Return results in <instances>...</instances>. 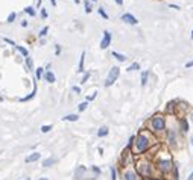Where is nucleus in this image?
<instances>
[{"label": "nucleus", "mask_w": 193, "mask_h": 180, "mask_svg": "<svg viewBox=\"0 0 193 180\" xmlns=\"http://www.w3.org/2000/svg\"><path fill=\"white\" fill-rule=\"evenodd\" d=\"M152 144H154V141H152L151 135L146 133L145 130H142L137 136H134V141L131 144V152H132V155H137L139 156V155L148 152Z\"/></svg>", "instance_id": "obj_1"}, {"label": "nucleus", "mask_w": 193, "mask_h": 180, "mask_svg": "<svg viewBox=\"0 0 193 180\" xmlns=\"http://www.w3.org/2000/svg\"><path fill=\"white\" fill-rule=\"evenodd\" d=\"M135 173L139 174V177H143V179H152V174H154V167L151 164L149 159H139L137 164H135Z\"/></svg>", "instance_id": "obj_2"}, {"label": "nucleus", "mask_w": 193, "mask_h": 180, "mask_svg": "<svg viewBox=\"0 0 193 180\" xmlns=\"http://www.w3.org/2000/svg\"><path fill=\"white\" fill-rule=\"evenodd\" d=\"M164 129H166V118H164V115L155 114V115L151 118V130H152V133L158 135V133H161Z\"/></svg>", "instance_id": "obj_3"}, {"label": "nucleus", "mask_w": 193, "mask_h": 180, "mask_svg": "<svg viewBox=\"0 0 193 180\" xmlns=\"http://www.w3.org/2000/svg\"><path fill=\"white\" fill-rule=\"evenodd\" d=\"M157 170L161 173V174H169L172 170H174V162L172 159H160L157 162Z\"/></svg>", "instance_id": "obj_4"}, {"label": "nucleus", "mask_w": 193, "mask_h": 180, "mask_svg": "<svg viewBox=\"0 0 193 180\" xmlns=\"http://www.w3.org/2000/svg\"><path fill=\"white\" fill-rule=\"evenodd\" d=\"M119 76H120V68H119V67H113V68L110 70L108 76H107L105 86H111V85H113V83L119 79Z\"/></svg>", "instance_id": "obj_5"}, {"label": "nucleus", "mask_w": 193, "mask_h": 180, "mask_svg": "<svg viewBox=\"0 0 193 180\" xmlns=\"http://www.w3.org/2000/svg\"><path fill=\"white\" fill-rule=\"evenodd\" d=\"M123 180H139V174L134 168H126L123 171Z\"/></svg>", "instance_id": "obj_6"}, {"label": "nucleus", "mask_w": 193, "mask_h": 180, "mask_svg": "<svg viewBox=\"0 0 193 180\" xmlns=\"http://www.w3.org/2000/svg\"><path fill=\"white\" fill-rule=\"evenodd\" d=\"M110 44H111V33H110L108 30H105V32H104V38H102V41H100V48L105 50Z\"/></svg>", "instance_id": "obj_7"}, {"label": "nucleus", "mask_w": 193, "mask_h": 180, "mask_svg": "<svg viewBox=\"0 0 193 180\" xmlns=\"http://www.w3.org/2000/svg\"><path fill=\"white\" fill-rule=\"evenodd\" d=\"M122 20H123L125 23H128V24H137V23H139V20H137L132 14H128V12L122 15Z\"/></svg>", "instance_id": "obj_8"}, {"label": "nucleus", "mask_w": 193, "mask_h": 180, "mask_svg": "<svg viewBox=\"0 0 193 180\" xmlns=\"http://www.w3.org/2000/svg\"><path fill=\"white\" fill-rule=\"evenodd\" d=\"M167 141H169L170 145H177V133H175L174 129L167 130Z\"/></svg>", "instance_id": "obj_9"}, {"label": "nucleus", "mask_w": 193, "mask_h": 180, "mask_svg": "<svg viewBox=\"0 0 193 180\" xmlns=\"http://www.w3.org/2000/svg\"><path fill=\"white\" fill-rule=\"evenodd\" d=\"M85 171H87V168H85L84 165H79L78 170H76V173H75V180H81V177L84 176Z\"/></svg>", "instance_id": "obj_10"}, {"label": "nucleus", "mask_w": 193, "mask_h": 180, "mask_svg": "<svg viewBox=\"0 0 193 180\" xmlns=\"http://www.w3.org/2000/svg\"><path fill=\"white\" fill-rule=\"evenodd\" d=\"M43 77H44V80L49 82V83H53V82L56 80V77H55V74H53L52 71H46V73L43 74Z\"/></svg>", "instance_id": "obj_11"}, {"label": "nucleus", "mask_w": 193, "mask_h": 180, "mask_svg": "<svg viewBox=\"0 0 193 180\" xmlns=\"http://www.w3.org/2000/svg\"><path fill=\"white\" fill-rule=\"evenodd\" d=\"M40 158H41V155L35 152V153H32V155H29V156L26 158V162H27V164H32V162H37Z\"/></svg>", "instance_id": "obj_12"}, {"label": "nucleus", "mask_w": 193, "mask_h": 180, "mask_svg": "<svg viewBox=\"0 0 193 180\" xmlns=\"http://www.w3.org/2000/svg\"><path fill=\"white\" fill-rule=\"evenodd\" d=\"M180 126H181V132L183 133H187L189 132V123H187L186 118H181L180 120Z\"/></svg>", "instance_id": "obj_13"}, {"label": "nucleus", "mask_w": 193, "mask_h": 180, "mask_svg": "<svg viewBox=\"0 0 193 180\" xmlns=\"http://www.w3.org/2000/svg\"><path fill=\"white\" fill-rule=\"evenodd\" d=\"M55 164H56V159H55V158H47V159L43 161V167H44V168H49V167H52V165H55Z\"/></svg>", "instance_id": "obj_14"}, {"label": "nucleus", "mask_w": 193, "mask_h": 180, "mask_svg": "<svg viewBox=\"0 0 193 180\" xmlns=\"http://www.w3.org/2000/svg\"><path fill=\"white\" fill-rule=\"evenodd\" d=\"M35 94H37V85L33 83V91L29 94V95H26V97H23V98H20V102H29L30 98H33L35 97Z\"/></svg>", "instance_id": "obj_15"}, {"label": "nucleus", "mask_w": 193, "mask_h": 180, "mask_svg": "<svg viewBox=\"0 0 193 180\" xmlns=\"http://www.w3.org/2000/svg\"><path fill=\"white\" fill-rule=\"evenodd\" d=\"M108 132H110V130H108V127H107V126H102V127L97 130V136H99V138H104V136H107V135H108Z\"/></svg>", "instance_id": "obj_16"}, {"label": "nucleus", "mask_w": 193, "mask_h": 180, "mask_svg": "<svg viewBox=\"0 0 193 180\" xmlns=\"http://www.w3.org/2000/svg\"><path fill=\"white\" fill-rule=\"evenodd\" d=\"M84 62H85V52H82V55H81V61H79L78 73H82V71H84Z\"/></svg>", "instance_id": "obj_17"}, {"label": "nucleus", "mask_w": 193, "mask_h": 180, "mask_svg": "<svg viewBox=\"0 0 193 180\" xmlns=\"http://www.w3.org/2000/svg\"><path fill=\"white\" fill-rule=\"evenodd\" d=\"M111 55H113V56H114V58H116L117 61H120V62H125V61H126V56H125V55H122V53H117V52H113Z\"/></svg>", "instance_id": "obj_18"}, {"label": "nucleus", "mask_w": 193, "mask_h": 180, "mask_svg": "<svg viewBox=\"0 0 193 180\" xmlns=\"http://www.w3.org/2000/svg\"><path fill=\"white\" fill-rule=\"evenodd\" d=\"M78 118H79V117H78L76 114H70V115H65L62 120H64V121H78Z\"/></svg>", "instance_id": "obj_19"}, {"label": "nucleus", "mask_w": 193, "mask_h": 180, "mask_svg": "<svg viewBox=\"0 0 193 180\" xmlns=\"http://www.w3.org/2000/svg\"><path fill=\"white\" fill-rule=\"evenodd\" d=\"M148 76H149V71H143L142 73V86H145L148 83Z\"/></svg>", "instance_id": "obj_20"}, {"label": "nucleus", "mask_w": 193, "mask_h": 180, "mask_svg": "<svg viewBox=\"0 0 193 180\" xmlns=\"http://www.w3.org/2000/svg\"><path fill=\"white\" fill-rule=\"evenodd\" d=\"M24 12H26L27 15H30V17H35V9H33L32 6H26V8H24Z\"/></svg>", "instance_id": "obj_21"}, {"label": "nucleus", "mask_w": 193, "mask_h": 180, "mask_svg": "<svg viewBox=\"0 0 193 180\" xmlns=\"http://www.w3.org/2000/svg\"><path fill=\"white\" fill-rule=\"evenodd\" d=\"M15 47H17V50H18V52H20V53H21L24 58H27V56H29V53H27V48H24V47H21V45H15Z\"/></svg>", "instance_id": "obj_22"}, {"label": "nucleus", "mask_w": 193, "mask_h": 180, "mask_svg": "<svg viewBox=\"0 0 193 180\" xmlns=\"http://www.w3.org/2000/svg\"><path fill=\"white\" fill-rule=\"evenodd\" d=\"M43 74H44V68L38 67V68L35 70V76H37V79H41V77H43Z\"/></svg>", "instance_id": "obj_23"}, {"label": "nucleus", "mask_w": 193, "mask_h": 180, "mask_svg": "<svg viewBox=\"0 0 193 180\" xmlns=\"http://www.w3.org/2000/svg\"><path fill=\"white\" fill-rule=\"evenodd\" d=\"M52 127H53L52 124H46V126H41V129H40V130H41L43 133H47V132H50V130H52Z\"/></svg>", "instance_id": "obj_24"}, {"label": "nucleus", "mask_w": 193, "mask_h": 180, "mask_svg": "<svg viewBox=\"0 0 193 180\" xmlns=\"http://www.w3.org/2000/svg\"><path fill=\"white\" fill-rule=\"evenodd\" d=\"M84 5H85V12L90 14V12L93 11V9H91V3H90L88 0H84Z\"/></svg>", "instance_id": "obj_25"}, {"label": "nucleus", "mask_w": 193, "mask_h": 180, "mask_svg": "<svg viewBox=\"0 0 193 180\" xmlns=\"http://www.w3.org/2000/svg\"><path fill=\"white\" fill-rule=\"evenodd\" d=\"M26 67H27V70H33V62H32V59L29 56L26 58Z\"/></svg>", "instance_id": "obj_26"}, {"label": "nucleus", "mask_w": 193, "mask_h": 180, "mask_svg": "<svg viewBox=\"0 0 193 180\" xmlns=\"http://www.w3.org/2000/svg\"><path fill=\"white\" fill-rule=\"evenodd\" d=\"M139 68H140L139 62H134V64H131V65L128 67V71H135V70H139Z\"/></svg>", "instance_id": "obj_27"}, {"label": "nucleus", "mask_w": 193, "mask_h": 180, "mask_svg": "<svg viewBox=\"0 0 193 180\" xmlns=\"http://www.w3.org/2000/svg\"><path fill=\"white\" fill-rule=\"evenodd\" d=\"M97 12H99V15H100L102 18H105V20H108V14H107V12L104 11V8H99V9H97Z\"/></svg>", "instance_id": "obj_28"}, {"label": "nucleus", "mask_w": 193, "mask_h": 180, "mask_svg": "<svg viewBox=\"0 0 193 180\" xmlns=\"http://www.w3.org/2000/svg\"><path fill=\"white\" fill-rule=\"evenodd\" d=\"M87 106H88V102H84V103H81V105L78 106V109H79V112H84V111L87 109Z\"/></svg>", "instance_id": "obj_29"}, {"label": "nucleus", "mask_w": 193, "mask_h": 180, "mask_svg": "<svg viewBox=\"0 0 193 180\" xmlns=\"http://www.w3.org/2000/svg\"><path fill=\"white\" fill-rule=\"evenodd\" d=\"M15 17H17V14H15V12H11V14L8 15V23H14Z\"/></svg>", "instance_id": "obj_30"}, {"label": "nucleus", "mask_w": 193, "mask_h": 180, "mask_svg": "<svg viewBox=\"0 0 193 180\" xmlns=\"http://www.w3.org/2000/svg\"><path fill=\"white\" fill-rule=\"evenodd\" d=\"M111 180H117V171L114 167H111Z\"/></svg>", "instance_id": "obj_31"}, {"label": "nucleus", "mask_w": 193, "mask_h": 180, "mask_svg": "<svg viewBox=\"0 0 193 180\" xmlns=\"http://www.w3.org/2000/svg\"><path fill=\"white\" fill-rule=\"evenodd\" d=\"M47 32H49V27L46 26V27H43V29L40 30V36H41V38H43V36H46V35H47Z\"/></svg>", "instance_id": "obj_32"}, {"label": "nucleus", "mask_w": 193, "mask_h": 180, "mask_svg": "<svg viewBox=\"0 0 193 180\" xmlns=\"http://www.w3.org/2000/svg\"><path fill=\"white\" fill-rule=\"evenodd\" d=\"M88 79H90V73H85V74H84V77H82V80H81V83H85Z\"/></svg>", "instance_id": "obj_33"}, {"label": "nucleus", "mask_w": 193, "mask_h": 180, "mask_svg": "<svg viewBox=\"0 0 193 180\" xmlns=\"http://www.w3.org/2000/svg\"><path fill=\"white\" fill-rule=\"evenodd\" d=\"M72 91H73V92H76V94H81V88H79V86H73V88H72Z\"/></svg>", "instance_id": "obj_34"}, {"label": "nucleus", "mask_w": 193, "mask_h": 180, "mask_svg": "<svg viewBox=\"0 0 193 180\" xmlns=\"http://www.w3.org/2000/svg\"><path fill=\"white\" fill-rule=\"evenodd\" d=\"M41 18H47V11L46 9H41Z\"/></svg>", "instance_id": "obj_35"}, {"label": "nucleus", "mask_w": 193, "mask_h": 180, "mask_svg": "<svg viewBox=\"0 0 193 180\" xmlns=\"http://www.w3.org/2000/svg\"><path fill=\"white\" fill-rule=\"evenodd\" d=\"M96 94H97V92H94L93 95H90V97H87V102H91V100H94V98H96Z\"/></svg>", "instance_id": "obj_36"}, {"label": "nucleus", "mask_w": 193, "mask_h": 180, "mask_svg": "<svg viewBox=\"0 0 193 180\" xmlns=\"http://www.w3.org/2000/svg\"><path fill=\"white\" fill-rule=\"evenodd\" d=\"M91 170H93V173H96V174H100V170H99L97 167H91Z\"/></svg>", "instance_id": "obj_37"}, {"label": "nucleus", "mask_w": 193, "mask_h": 180, "mask_svg": "<svg viewBox=\"0 0 193 180\" xmlns=\"http://www.w3.org/2000/svg\"><path fill=\"white\" fill-rule=\"evenodd\" d=\"M5 41H6V42H9L11 45H15V42H14L12 39H9V38H5Z\"/></svg>", "instance_id": "obj_38"}, {"label": "nucleus", "mask_w": 193, "mask_h": 180, "mask_svg": "<svg viewBox=\"0 0 193 180\" xmlns=\"http://www.w3.org/2000/svg\"><path fill=\"white\" fill-rule=\"evenodd\" d=\"M192 67H193V61H190V62L186 64V68H192Z\"/></svg>", "instance_id": "obj_39"}, {"label": "nucleus", "mask_w": 193, "mask_h": 180, "mask_svg": "<svg viewBox=\"0 0 193 180\" xmlns=\"http://www.w3.org/2000/svg\"><path fill=\"white\" fill-rule=\"evenodd\" d=\"M55 53H56V55H59V53H61V47H59V45H56V50H55Z\"/></svg>", "instance_id": "obj_40"}, {"label": "nucleus", "mask_w": 193, "mask_h": 180, "mask_svg": "<svg viewBox=\"0 0 193 180\" xmlns=\"http://www.w3.org/2000/svg\"><path fill=\"white\" fill-rule=\"evenodd\" d=\"M21 26H23V27H26V26H27V21H24V20H23V21H21Z\"/></svg>", "instance_id": "obj_41"}, {"label": "nucleus", "mask_w": 193, "mask_h": 180, "mask_svg": "<svg viewBox=\"0 0 193 180\" xmlns=\"http://www.w3.org/2000/svg\"><path fill=\"white\" fill-rule=\"evenodd\" d=\"M116 3L117 5H123V0H116Z\"/></svg>", "instance_id": "obj_42"}, {"label": "nucleus", "mask_w": 193, "mask_h": 180, "mask_svg": "<svg viewBox=\"0 0 193 180\" xmlns=\"http://www.w3.org/2000/svg\"><path fill=\"white\" fill-rule=\"evenodd\" d=\"M50 3H52V5L55 6V5H56V0H50Z\"/></svg>", "instance_id": "obj_43"}, {"label": "nucleus", "mask_w": 193, "mask_h": 180, "mask_svg": "<svg viewBox=\"0 0 193 180\" xmlns=\"http://www.w3.org/2000/svg\"><path fill=\"white\" fill-rule=\"evenodd\" d=\"M187 180H193V173L190 174V176H189V179H187Z\"/></svg>", "instance_id": "obj_44"}, {"label": "nucleus", "mask_w": 193, "mask_h": 180, "mask_svg": "<svg viewBox=\"0 0 193 180\" xmlns=\"http://www.w3.org/2000/svg\"><path fill=\"white\" fill-rule=\"evenodd\" d=\"M38 180H49V179H46V177H41V179H38Z\"/></svg>", "instance_id": "obj_45"}, {"label": "nucleus", "mask_w": 193, "mask_h": 180, "mask_svg": "<svg viewBox=\"0 0 193 180\" xmlns=\"http://www.w3.org/2000/svg\"><path fill=\"white\" fill-rule=\"evenodd\" d=\"M75 2H76V3H79V0H75Z\"/></svg>", "instance_id": "obj_46"}, {"label": "nucleus", "mask_w": 193, "mask_h": 180, "mask_svg": "<svg viewBox=\"0 0 193 180\" xmlns=\"http://www.w3.org/2000/svg\"><path fill=\"white\" fill-rule=\"evenodd\" d=\"M146 180H155V179H146Z\"/></svg>", "instance_id": "obj_47"}, {"label": "nucleus", "mask_w": 193, "mask_h": 180, "mask_svg": "<svg viewBox=\"0 0 193 180\" xmlns=\"http://www.w3.org/2000/svg\"><path fill=\"white\" fill-rule=\"evenodd\" d=\"M192 38H193V30H192Z\"/></svg>", "instance_id": "obj_48"}, {"label": "nucleus", "mask_w": 193, "mask_h": 180, "mask_svg": "<svg viewBox=\"0 0 193 180\" xmlns=\"http://www.w3.org/2000/svg\"><path fill=\"white\" fill-rule=\"evenodd\" d=\"M192 145H193V138H192Z\"/></svg>", "instance_id": "obj_49"}, {"label": "nucleus", "mask_w": 193, "mask_h": 180, "mask_svg": "<svg viewBox=\"0 0 193 180\" xmlns=\"http://www.w3.org/2000/svg\"><path fill=\"white\" fill-rule=\"evenodd\" d=\"M24 180H30V179H24Z\"/></svg>", "instance_id": "obj_50"}, {"label": "nucleus", "mask_w": 193, "mask_h": 180, "mask_svg": "<svg viewBox=\"0 0 193 180\" xmlns=\"http://www.w3.org/2000/svg\"><path fill=\"white\" fill-rule=\"evenodd\" d=\"M93 2H96V0H93Z\"/></svg>", "instance_id": "obj_51"}]
</instances>
